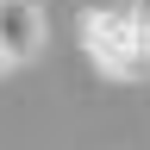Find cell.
<instances>
[{"label":"cell","instance_id":"7a4b0ae2","mask_svg":"<svg viewBox=\"0 0 150 150\" xmlns=\"http://www.w3.org/2000/svg\"><path fill=\"white\" fill-rule=\"evenodd\" d=\"M38 44H44V13H38V0H0V69L31 63Z\"/></svg>","mask_w":150,"mask_h":150},{"label":"cell","instance_id":"3957f363","mask_svg":"<svg viewBox=\"0 0 150 150\" xmlns=\"http://www.w3.org/2000/svg\"><path fill=\"white\" fill-rule=\"evenodd\" d=\"M131 13H138V19H144V25H150V0H131Z\"/></svg>","mask_w":150,"mask_h":150},{"label":"cell","instance_id":"6da1fadb","mask_svg":"<svg viewBox=\"0 0 150 150\" xmlns=\"http://www.w3.org/2000/svg\"><path fill=\"white\" fill-rule=\"evenodd\" d=\"M81 56L106 81H144L150 75V25L131 6H88L81 13Z\"/></svg>","mask_w":150,"mask_h":150}]
</instances>
